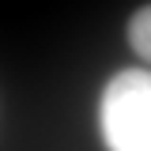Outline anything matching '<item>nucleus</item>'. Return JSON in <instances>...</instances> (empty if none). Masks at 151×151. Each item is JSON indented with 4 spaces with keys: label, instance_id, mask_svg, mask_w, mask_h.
<instances>
[{
    "label": "nucleus",
    "instance_id": "2",
    "mask_svg": "<svg viewBox=\"0 0 151 151\" xmlns=\"http://www.w3.org/2000/svg\"><path fill=\"white\" fill-rule=\"evenodd\" d=\"M129 45H132V53L140 60L151 64V4L136 8L129 15Z\"/></svg>",
    "mask_w": 151,
    "mask_h": 151
},
{
    "label": "nucleus",
    "instance_id": "1",
    "mask_svg": "<svg viewBox=\"0 0 151 151\" xmlns=\"http://www.w3.org/2000/svg\"><path fill=\"white\" fill-rule=\"evenodd\" d=\"M98 132L106 151H151V72L121 68L98 98Z\"/></svg>",
    "mask_w": 151,
    "mask_h": 151
}]
</instances>
